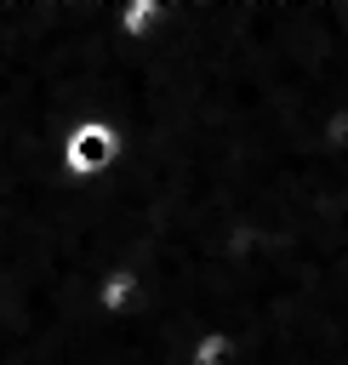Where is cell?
I'll list each match as a JSON object with an SVG mask.
<instances>
[{"label":"cell","mask_w":348,"mask_h":365,"mask_svg":"<svg viewBox=\"0 0 348 365\" xmlns=\"http://www.w3.org/2000/svg\"><path fill=\"white\" fill-rule=\"evenodd\" d=\"M240 354H245L240 331H234V325H211V331H200V336H194L188 365H240Z\"/></svg>","instance_id":"3957f363"},{"label":"cell","mask_w":348,"mask_h":365,"mask_svg":"<svg viewBox=\"0 0 348 365\" xmlns=\"http://www.w3.org/2000/svg\"><path fill=\"white\" fill-rule=\"evenodd\" d=\"M165 23H171V6H165V0H120V17H114V29H120L126 46H148V40H160Z\"/></svg>","instance_id":"7a4b0ae2"},{"label":"cell","mask_w":348,"mask_h":365,"mask_svg":"<svg viewBox=\"0 0 348 365\" xmlns=\"http://www.w3.org/2000/svg\"><path fill=\"white\" fill-rule=\"evenodd\" d=\"M120 154H126V137H120V125L103 120V114H86V120L63 137V171L80 177V182L108 177V171L120 165Z\"/></svg>","instance_id":"6da1fadb"}]
</instances>
